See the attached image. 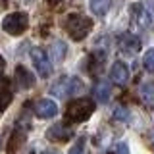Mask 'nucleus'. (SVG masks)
Instances as JSON below:
<instances>
[{
  "label": "nucleus",
  "instance_id": "nucleus-1",
  "mask_svg": "<svg viewBox=\"0 0 154 154\" xmlns=\"http://www.w3.org/2000/svg\"><path fill=\"white\" fill-rule=\"evenodd\" d=\"M64 27L67 31L73 41H83V38L93 31V19L83 16V14H67L66 16V21H64Z\"/></svg>",
  "mask_w": 154,
  "mask_h": 154
},
{
  "label": "nucleus",
  "instance_id": "nucleus-2",
  "mask_svg": "<svg viewBox=\"0 0 154 154\" xmlns=\"http://www.w3.org/2000/svg\"><path fill=\"white\" fill-rule=\"evenodd\" d=\"M93 112H94V100L81 96V98H75L67 104L66 119L71 123H81V122H87L93 116Z\"/></svg>",
  "mask_w": 154,
  "mask_h": 154
},
{
  "label": "nucleus",
  "instance_id": "nucleus-3",
  "mask_svg": "<svg viewBox=\"0 0 154 154\" xmlns=\"http://www.w3.org/2000/svg\"><path fill=\"white\" fill-rule=\"evenodd\" d=\"M29 27V16L25 12H12L2 19V31L12 37H19Z\"/></svg>",
  "mask_w": 154,
  "mask_h": 154
},
{
  "label": "nucleus",
  "instance_id": "nucleus-4",
  "mask_svg": "<svg viewBox=\"0 0 154 154\" xmlns=\"http://www.w3.org/2000/svg\"><path fill=\"white\" fill-rule=\"evenodd\" d=\"M131 16L141 27H150L154 23V12L143 2H135L131 6Z\"/></svg>",
  "mask_w": 154,
  "mask_h": 154
},
{
  "label": "nucleus",
  "instance_id": "nucleus-5",
  "mask_svg": "<svg viewBox=\"0 0 154 154\" xmlns=\"http://www.w3.org/2000/svg\"><path fill=\"white\" fill-rule=\"evenodd\" d=\"M31 60L35 64V69L38 71L41 77H48L52 73V66H50V58L46 56V52L42 48H31Z\"/></svg>",
  "mask_w": 154,
  "mask_h": 154
},
{
  "label": "nucleus",
  "instance_id": "nucleus-6",
  "mask_svg": "<svg viewBox=\"0 0 154 154\" xmlns=\"http://www.w3.org/2000/svg\"><path fill=\"white\" fill-rule=\"evenodd\" d=\"M118 46H119V50H122L123 54L133 56V54H137V52L141 50V38L137 35H133V33H123V35L119 37V41H118Z\"/></svg>",
  "mask_w": 154,
  "mask_h": 154
},
{
  "label": "nucleus",
  "instance_id": "nucleus-7",
  "mask_svg": "<svg viewBox=\"0 0 154 154\" xmlns=\"http://www.w3.org/2000/svg\"><path fill=\"white\" fill-rule=\"evenodd\" d=\"M33 112H35L37 118H41V119H48V118H54V116L58 114V106L54 100H50V98H42V100H38V102L33 106Z\"/></svg>",
  "mask_w": 154,
  "mask_h": 154
},
{
  "label": "nucleus",
  "instance_id": "nucleus-8",
  "mask_svg": "<svg viewBox=\"0 0 154 154\" xmlns=\"http://www.w3.org/2000/svg\"><path fill=\"white\" fill-rule=\"evenodd\" d=\"M46 137L54 143H66L73 137V131H71V127H66L64 123H56L46 131Z\"/></svg>",
  "mask_w": 154,
  "mask_h": 154
},
{
  "label": "nucleus",
  "instance_id": "nucleus-9",
  "mask_svg": "<svg viewBox=\"0 0 154 154\" xmlns=\"http://www.w3.org/2000/svg\"><path fill=\"white\" fill-rule=\"evenodd\" d=\"M16 85H17L19 91L31 89V87H35V75L25 66H17L16 67Z\"/></svg>",
  "mask_w": 154,
  "mask_h": 154
},
{
  "label": "nucleus",
  "instance_id": "nucleus-10",
  "mask_svg": "<svg viewBox=\"0 0 154 154\" xmlns=\"http://www.w3.org/2000/svg\"><path fill=\"white\" fill-rule=\"evenodd\" d=\"M110 79L118 85H127L129 81V67L123 64V62H114L112 67H110Z\"/></svg>",
  "mask_w": 154,
  "mask_h": 154
},
{
  "label": "nucleus",
  "instance_id": "nucleus-11",
  "mask_svg": "<svg viewBox=\"0 0 154 154\" xmlns=\"http://www.w3.org/2000/svg\"><path fill=\"white\" fill-rule=\"evenodd\" d=\"M14 94H12V87H10V81L4 75H0V114L10 106Z\"/></svg>",
  "mask_w": 154,
  "mask_h": 154
},
{
  "label": "nucleus",
  "instance_id": "nucleus-12",
  "mask_svg": "<svg viewBox=\"0 0 154 154\" xmlns=\"http://www.w3.org/2000/svg\"><path fill=\"white\" fill-rule=\"evenodd\" d=\"M50 93L54 96H58V98H66L67 94H71V77H60L50 87Z\"/></svg>",
  "mask_w": 154,
  "mask_h": 154
},
{
  "label": "nucleus",
  "instance_id": "nucleus-13",
  "mask_svg": "<svg viewBox=\"0 0 154 154\" xmlns=\"http://www.w3.org/2000/svg\"><path fill=\"white\" fill-rule=\"evenodd\" d=\"M94 100L100 104H106L110 100V94H112V87H110L108 81H98V83L94 85Z\"/></svg>",
  "mask_w": 154,
  "mask_h": 154
},
{
  "label": "nucleus",
  "instance_id": "nucleus-14",
  "mask_svg": "<svg viewBox=\"0 0 154 154\" xmlns=\"http://www.w3.org/2000/svg\"><path fill=\"white\" fill-rule=\"evenodd\" d=\"M23 139H25V133L19 131V129H16V131L12 133V137H10L8 144H6V154H16V152H17V148L21 146Z\"/></svg>",
  "mask_w": 154,
  "mask_h": 154
},
{
  "label": "nucleus",
  "instance_id": "nucleus-15",
  "mask_svg": "<svg viewBox=\"0 0 154 154\" xmlns=\"http://www.w3.org/2000/svg\"><path fill=\"white\" fill-rule=\"evenodd\" d=\"M112 6V0H91V12L94 14L96 17L106 16V12Z\"/></svg>",
  "mask_w": 154,
  "mask_h": 154
},
{
  "label": "nucleus",
  "instance_id": "nucleus-16",
  "mask_svg": "<svg viewBox=\"0 0 154 154\" xmlns=\"http://www.w3.org/2000/svg\"><path fill=\"white\" fill-rule=\"evenodd\" d=\"M143 66L148 73H154V48L144 52V58H143Z\"/></svg>",
  "mask_w": 154,
  "mask_h": 154
},
{
  "label": "nucleus",
  "instance_id": "nucleus-17",
  "mask_svg": "<svg viewBox=\"0 0 154 154\" xmlns=\"http://www.w3.org/2000/svg\"><path fill=\"white\" fill-rule=\"evenodd\" d=\"M69 154H89V150H87V141L85 139H79L73 146L69 148Z\"/></svg>",
  "mask_w": 154,
  "mask_h": 154
},
{
  "label": "nucleus",
  "instance_id": "nucleus-18",
  "mask_svg": "<svg viewBox=\"0 0 154 154\" xmlns=\"http://www.w3.org/2000/svg\"><path fill=\"white\" fill-rule=\"evenodd\" d=\"M66 45L64 42H54V58L56 60H62V58H64V54H66Z\"/></svg>",
  "mask_w": 154,
  "mask_h": 154
},
{
  "label": "nucleus",
  "instance_id": "nucleus-19",
  "mask_svg": "<svg viewBox=\"0 0 154 154\" xmlns=\"http://www.w3.org/2000/svg\"><path fill=\"white\" fill-rule=\"evenodd\" d=\"M114 118H116V119H127L129 114H127V110H125V108L118 106V108H116V112H114Z\"/></svg>",
  "mask_w": 154,
  "mask_h": 154
},
{
  "label": "nucleus",
  "instance_id": "nucleus-20",
  "mask_svg": "<svg viewBox=\"0 0 154 154\" xmlns=\"http://www.w3.org/2000/svg\"><path fill=\"white\" fill-rule=\"evenodd\" d=\"M141 93H143L144 98H150V96L154 94V85H150V87H148V85H143L141 87Z\"/></svg>",
  "mask_w": 154,
  "mask_h": 154
},
{
  "label": "nucleus",
  "instance_id": "nucleus-21",
  "mask_svg": "<svg viewBox=\"0 0 154 154\" xmlns=\"http://www.w3.org/2000/svg\"><path fill=\"white\" fill-rule=\"evenodd\" d=\"M118 154H129V146L125 143H119L118 144Z\"/></svg>",
  "mask_w": 154,
  "mask_h": 154
},
{
  "label": "nucleus",
  "instance_id": "nucleus-22",
  "mask_svg": "<svg viewBox=\"0 0 154 154\" xmlns=\"http://www.w3.org/2000/svg\"><path fill=\"white\" fill-rule=\"evenodd\" d=\"M4 66H6V62H4V58L0 56V75H4Z\"/></svg>",
  "mask_w": 154,
  "mask_h": 154
},
{
  "label": "nucleus",
  "instance_id": "nucleus-23",
  "mask_svg": "<svg viewBox=\"0 0 154 154\" xmlns=\"http://www.w3.org/2000/svg\"><path fill=\"white\" fill-rule=\"evenodd\" d=\"M152 143H154V135H152Z\"/></svg>",
  "mask_w": 154,
  "mask_h": 154
}]
</instances>
